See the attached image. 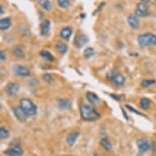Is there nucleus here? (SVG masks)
I'll return each instance as SVG.
<instances>
[{
  "instance_id": "obj_26",
  "label": "nucleus",
  "mask_w": 156,
  "mask_h": 156,
  "mask_svg": "<svg viewBox=\"0 0 156 156\" xmlns=\"http://www.w3.org/2000/svg\"><path fill=\"white\" fill-rule=\"evenodd\" d=\"M57 3L60 8L62 9H66L70 7V2L69 0H57Z\"/></svg>"
},
{
  "instance_id": "obj_14",
  "label": "nucleus",
  "mask_w": 156,
  "mask_h": 156,
  "mask_svg": "<svg viewBox=\"0 0 156 156\" xmlns=\"http://www.w3.org/2000/svg\"><path fill=\"white\" fill-rule=\"evenodd\" d=\"M80 132H72L69 134V135L67 136L66 137V142L67 144L69 145V146H74V143H75V141L78 140L79 138V136H80Z\"/></svg>"
},
{
  "instance_id": "obj_23",
  "label": "nucleus",
  "mask_w": 156,
  "mask_h": 156,
  "mask_svg": "<svg viewBox=\"0 0 156 156\" xmlns=\"http://www.w3.org/2000/svg\"><path fill=\"white\" fill-rule=\"evenodd\" d=\"M40 56L48 62H53L54 61L53 55L47 50H43V51H40Z\"/></svg>"
},
{
  "instance_id": "obj_10",
  "label": "nucleus",
  "mask_w": 156,
  "mask_h": 156,
  "mask_svg": "<svg viewBox=\"0 0 156 156\" xmlns=\"http://www.w3.org/2000/svg\"><path fill=\"white\" fill-rule=\"evenodd\" d=\"M23 153V150L19 145L12 146L4 151V154L7 156H21Z\"/></svg>"
},
{
  "instance_id": "obj_29",
  "label": "nucleus",
  "mask_w": 156,
  "mask_h": 156,
  "mask_svg": "<svg viewBox=\"0 0 156 156\" xmlns=\"http://www.w3.org/2000/svg\"><path fill=\"white\" fill-rule=\"evenodd\" d=\"M44 80L46 81L47 83H52L53 82V78H52V76H51V74H45L44 75Z\"/></svg>"
},
{
  "instance_id": "obj_13",
  "label": "nucleus",
  "mask_w": 156,
  "mask_h": 156,
  "mask_svg": "<svg viewBox=\"0 0 156 156\" xmlns=\"http://www.w3.org/2000/svg\"><path fill=\"white\" fill-rule=\"evenodd\" d=\"M51 28V22L48 20H44L40 24V34L42 36H46L48 34Z\"/></svg>"
},
{
  "instance_id": "obj_25",
  "label": "nucleus",
  "mask_w": 156,
  "mask_h": 156,
  "mask_svg": "<svg viewBox=\"0 0 156 156\" xmlns=\"http://www.w3.org/2000/svg\"><path fill=\"white\" fill-rule=\"evenodd\" d=\"M95 53V50L92 47H88L87 48L85 49L83 51V56H84L86 59H89L91 58Z\"/></svg>"
},
{
  "instance_id": "obj_34",
  "label": "nucleus",
  "mask_w": 156,
  "mask_h": 156,
  "mask_svg": "<svg viewBox=\"0 0 156 156\" xmlns=\"http://www.w3.org/2000/svg\"><path fill=\"white\" fill-rule=\"evenodd\" d=\"M1 14H3V6H1Z\"/></svg>"
},
{
  "instance_id": "obj_5",
  "label": "nucleus",
  "mask_w": 156,
  "mask_h": 156,
  "mask_svg": "<svg viewBox=\"0 0 156 156\" xmlns=\"http://www.w3.org/2000/svg\"><path fill=\"white\" fill-rule=\"evenodd\" d=\"M88 37L83 33H78L75 35L74 40V46L78 48H81L88 42Z\"/></svg>"
},
{
  "instance_id": "obj_19",
  "label": "nucleus",
  "mask_w": 156,
  "mask_h": 156,
  "mask_svg": "<svg viewBox=\"0 0 156 156\" xmlns=\"http://www.w3.org/2000/svg\"><path fill=\"white\" fill-rule=\"evenodd\" d=\"M38 3L39 6L45 11H50L52 8L50 0H38Z\"/></svg>"
},
{
  "instance_id": "obj_17",
  "label": "nucleus",
  "mask_w": 156,
  "mask_h": 156,
  "mask_svg": "<svg viewBox=\"0 0 156 156\" xmlns=\"http://www.w3.org/2000/svg\"><path fill=\"white\" fill-rule=\"evenodd\" d=\"M72 32H73L72 29L69 26H66V27L62 29V30L60 32V36H61V38H64L66 40H68L71 37Z\"/></svg>"
},
{
  "instance_id": "obj_33",
  "label": "nucleus",
  "mask_w": 156,
  "mask_h": 156,
  "mask_svg": "<svg viewBox=\"0 0 156 156\" xmlns=\"http://www.w3.org/2000/svg\"><path fill=\"white\" fill-rule=\"evenodd\" d=\"M141 2H143V3H147V2H150L151 0H141Z\"/></svg>"
},
{
  "instance_id": "obj_11",
  "label": "nucleus",
  "mask_w": 156,
  "mask_h": 156,
  "mask_svg": "<svg viewBox=\"0 0 156 156\" xmlns=\"http://www.w3.org/2000/svg\"><path fill=\"white\" fill-rule=\"evenodd\" d=\"M136 145L141 153H146L151 149V143L146 138H140L136 141Z\"/></svg>"
},
{
  "instance_id": "obj_30",
  "label": "nucleus",
  "mask_w": 156,
  "mask_h": 156,
  "mask_svg": "<svg viewBox=\"0 0 156 156\" xmlns=\"http://www.w3.org/2000/svg\"><path fill=\"white\" fill-rule=\"evenodd\" d=\"M125 106L127 108H128V110H130L131 112H133V113H135V114H136V115H142V114H141L140 112H138V111H136V110H135V109H133L131 105H125Z\"/></svg>"
},
{
  "instance_id": "obj_7",
  "label": "nucleus",
  "mask_w": 156,
  "mask_h": 156,
  "mask_svg": "<svg viewBox=\"0 0 156 156\" xmlns=\"http://www.w3.org/2000/svg\"><path fill=\"white\" fill-rule=\"evenodd\" d=\"M20 89V85L17 83L11 82L8 83L5 87V92L10 97H15L16 96Z\"/></svg>"
},
{
  "instance_id": "obj_1",
  "label": "nucleus",
  "mask_w": 156,
  "mask_h": 156,
  "mask_svg": "<svg viewBox=\"0 0 156 156\" xmlns=\"http://www.w3.org/2000/svg\"><path fill=\"white\" fill-rule=\"evenodd\" d=\"M80 115L83 119L86 121H95L100 119L101 115L92 105L88 104H82L80 107Z\"/></svg>"
},
{
  "instance_id": "obj_18",
  "label": "nucleus",
  "mask_w": 156,
  "mask_h": 156,
  "mask_svg": "<svg viewBox=\"0 0 156 156\" xmlns=\"http://www.w3.org/2000/svg\"><path fill=\"white\" fill-rule=\"evenodd\" d=\"M71 106V102L68 99H60L58 101V107L60 110H67Z\"/></svg>"
},
{
  "instance_id": "obj_12",
  "label": "nucleus",
  "mask_w": 156,
  "mask_h": 156,
  "mask_svg": "<svg viewBox=\"0 0 156 156\" xmlns=\"http://www.w3.org/2000/svg\"><path fill=\"white\" fill-rule=\"evenodd\" d=\"M86 98H87V101L90 103V105H93V106H97L100 105V97H98V95L96 94L95 92H87L86 93Z\"/></svg>"
},
{
  "instance_id": "obj_8",
  "label": "nucleus",
  "mask_w": 156,
  "mask_h": 156,
  "mask_svg": "<svg viewBox=\"0 0 156 156\" xmlns=\"http://www.w3.org/2000/svg\"><path fill=\"white\" fill-rule=\"evenodd\" d=\"M135 14L136 16H140V17H145V16H147L149 15L148 7L146 4V3L141 2L137 4L136 8Z\"/></svg>"
},
{
  "instance_id": "obj_28",
  "label": "nucleus",
  "mask_w": 156,
  "mask_h": 156,
  "mask_svg": "<svg viewBox=\"0 0 156 156\" xmlns=\"http://www.w3.org/2000/svg\"><path fill=\"white\" fill-rule=\"evenodd\" d=\"M155 80H144L141 82V86L144 87H148L152 86V85L155 84Z\"/></svg>"
},
{
  "instance_id": "obj_20",
  "label": "nucleus",
  "mask_w": 156,
  "mask_h": 156,
  "mask_svg": "<svg viewBox=\"0 0 156 156\" xmlns=\"http://www.w3.org/2000/svg\"><path fill=\"white\" fill-rule=\"evenodd\" d=\"M100 144L105 151H112V145L110 143V141L107 138H103L101 140Z\"/></svg>"
},
{
  "instance_id": "obj_31",
  "label": "nucleus",
  "mask_w": 156,
  "mask_h": 156,
  "mask_svg": "<svg viewBox=\"0 0 156 156\" xmlns=\"http://www.w3.org/2000/svg\"><path fill=\"white\" fill-rule=\"evenodd\" d=\"M0 58H1V61H4V60H6V53L3 51V50L0 51Z\"/></svg>"
},
{
  "instance_id": "obj_3",
  "label": "nucleus",
  "mask_w": 156,
  "mask_h": 156,
  "mask_svg": "<svg viewBox=\"0 0 156 156\" xmlns=\"http://www.w3.org/2000/svg\"><path fill=\"white\" fill-rule=\"evenodd\" d=\"M137 43L141 47L156 46V35L152 33L140 34L137 37Z\"/></svg>"
},
{
  "instance_id": "obj_27",
  "label": "nucleus",
  "mask_w": 156,
  "mask_h": 156,
  "mask_svg": "<svg viewBox=\"0 0 156 156\" xmlns=\"http://www.w3.org/2000/svg\"><path fill=\"white\" fill-rule=\"evenodd\" d=\"M9 136V132L7 128L4 127H1L0 128V137L1 139H6Z\"/></svg>"
},
{
  "instance_id": "obj_6",
  "label": "nucleus",
  "mask_w": 156,
  "mask_h": 156,
  "mask_svg": "<svg viewBox=\"0 0 156 156\" xmlns=\"http://www.w3.org/2000/svg\"><path fill=\"white\" fill-rule=\"evenodd\" d=\"M13 72L16 75L20 77H29L30 75V69L22 65H15L13 66Z\"/></svg>"
},
{
  "instance_id": "obj_9",
  "label": "nucleus",
  "mask_w": 156,
  "mask_h": 156,
  "mask_svg": "<svg viewBox=\"0 0 156 156\" xmlns=\"http://www.w3.org/2000/svg\"><path fill=\"white\" fill-rule=\"evenodd\" d=\"M12 112L15 115V117L18 120L20 121V122H26L27 120V118H28V116L26 114V112L22 110V108L19 105V106H15V107L12 108Z\"/></svg>"
},
{
  "instance_id": "obj_32",
  "label": "nucleus",
  "mask_w": 156,
  "mask_h": 156,
  "mask_svg": "<svg viewBox=\"0 0 156 156\" xmlns=\"http://www.w3.org/2000/svg\"><path fill=\"white\" fill-rule=\"evenodd\" d=\"M110 96H111V97H113V98H114V99H115V100L119 101V99H120V97H119V96H115V95H113V94H110Z\"/></svg>"
},
{
  "instance_id": "obj_4",
  "label": "nucleus",
  "mask_w": 156,
  "mask_h": 156,
  "mask_svg": "<svg viewBox=\"0 0 156 156\" xmlns=\"http://www.w3.org/2000/svg\"><path fill=\"white\" fill-rule=\"evenodd\" d=\"M108 80L112 83L113 84L117 86V87H121L123 86L125 83V77L119 72L116 70H111L108 73Z\"/></svg>"
},
{
  "instance_id": "obj_24",
  "label": "nucleus",
  "mask_w": 156,
  "mask_h": 156,
  "mask_svg": "<svg viewBox=\"0 0 156 156\" xmlns=\"http://www.w3.org/2000/svg\"><path fill=\"white\" fill-rule=\"evenodd\" d=\"M151 100L149 98H147V97H142L140 100V106L143 110H147L151 106Z\"/></svg>"
},
{
  "instance_id": "obj_2",
  "label": "nucleus",
  "mask_w": 156,
  "mask_h": 156,
  "mask_svg": "<svg viewBox=\"0 0 156 156\" xmlns=\"http://www.w3.org/2000/svg\"><path fill=\"white\" fill-rule=\"evenodd\" d=\"M20 106L22 108V110L26 112L28 117L34 116L37 114L38 108L34 103L28 98H22L20 101Z\"/></svg>"
},
{
  "instance_id": "obj_35",
  "label": "nucleus",
  "mask_w": 156,
  "mask_h": 156,
  "mask_svg": "<svg viewBox=\"0 0 156 156\" xmlns=\"http://www.w3.org/2000/svg\"><path fill=\"white\" fill-rule=\"evenodd\" d=\"M93 156H100V155H99L97 153H94L93 154Z\"/></svg>"
},
{
  "instance_id": "obj_22",
  "label": "nucleus",
  "mask_w": 156,
  "mask_h": 156,
  "mask_svg": "<svg viewBox=\"0 0 156 156\" xmlns=\"http://www.w3.org/2000/svg\"><path fill=\"white\" fill-rule=\"evenodd\" d=\"M12 53L14 56L18 57V58H24L25 56H26V54L24 52L23 49L19 46L15 47V48L12 49Z\"/></svg>"
},
{
  "instance_id": "obj_16",
  "label": "nucleus",
  "mask_w": 156,
  "mask_h": 156,
  "mask_svg": "<svg viewBox=\"0 0 156 156\" xmlns=\"http://www.w3.org/2000/svg\"><path fill=\"white\" fill-rule=\"evenodd\" d=\"M128 24L129 25L131 28L134 29H137L139 27V25H140V22H139V20L137 16L136 15H130L128 17Z\"/></svg>"
},
{
  "instance_id": "obj_21",
  "label": "nucleus",
  "mask_w": 156,
  "mask_h": 156,
  "mask_svg": "<svg viewBox=\"0 0 156 156\" xmlns=\"http://www.w3.org/2000/svg\"><path fill=\"white\" fill-rule=\"evenodd\" d=\"M56 49L59 51L61 54H65L68 50V47L66 44H64L63 42L59 41L57 42L56 44Z\"/></svg>"
},
{
  "instance_id": "obj_15",
  "label": "nucleus",
  "mask_w": 156,
  "mask_h": 156,
  "mask_svg": "<svg viewBox=\"0 0 156 156\" xmlns=\"http://www.w3.org/2000/svg\"><path fill=\"white\" fill-rule=\"evenodd\" d=\"M12 24V21L10 17H4L0 20V29L1 30L5 31L10 28Z\"/></svg>"
}]
</instances>
